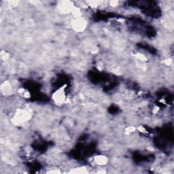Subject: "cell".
I'll return each instance as SVG.
<instances>
[{
    "instance_id": "2",
    "label": "cell",
    "mask_w": 174,
    "mask_h": 174,
    "mask_svg": "<svg viewBox=\"0 0 174 174\" xmlns=\"http://www.w3.org/2000/svg\"><path fill=\"white\" fill-rule=\"evenodd\" d=\"M54 99L55 102L59 103H61L65 100V93L63 91V89H59L57 92L55 93L54 97Z\"/></svg>"
},
{
    "instance_id": "1",
    "label": "cell",
    "mask_w": 174,
    "mask_h": 174,
    "mask_svg": "<svg viewBox=\"0 0 174 174\" xmlns=\"http://www.w3.org/2000/svg\"><path fill=\"white\" fill-rule=\"evenodd\" d=\"M59 10L65 13L72 12L73 10V5L72 3L70 1H61L60 2Z\"/></svg>"
},
{
    "instance_id": "4",
    "label": "cell",
    "mask_w": 174,
    "mask_h": 174,
    "mask_svg": "<svg viewBox=\"0 0 174 174\" xmlns=\"http://www.w3.org/2000/svg\"><path fill=\"white\" fill-rule=\"evenodd\" d=\"M74 27L77 30H82L84 28V21L82 19H77L74 21Z\"/></svg>"
},
{
    "instance_id": "3",
    "label": "cell",
    "mask_w": 174,
    "mask_h": 174,
    "mask_svg": "<svg viewBox=\"0 0 174 174\" xmlns=\"http://www.w3.org/2000/svg\"><path fill=\"white\" fill-rule=\"evenodd\" d=\"M93 161H94L95 164H97V165H102L107 163L108 159L104 156H97L93 158Z\"/></svg>"
}]
</instances>
